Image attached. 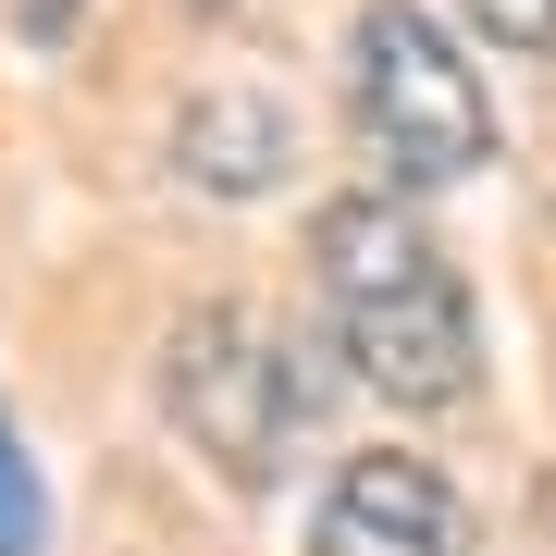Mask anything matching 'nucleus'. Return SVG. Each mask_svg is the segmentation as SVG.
Returning <instances> with one entry per match:
<instances>
[{"label": "nucleus", "mask_w": 556, "mask_h": 556, "mask_svg": "<svg viewBox=\"0 0 556 556\" xmlns=\"http://www.w3.org/2000/svg\"><path fill=\"white\" fill-rule=\"evenodd\" d=\"M321 309H334L346 371L396 408H457L482 383L470 285L433 248V223H408V199H334V223H321Z\"/></svg>", "instance_id": "1"}, {"label": "nucleus", "mask_w": 556, "mask_h": 556, "mask_svg": "<svg viewBox=\"0 0 556 556\" xmlns=\"http://www.w3.org/2000/svg\"><path fill=\"white\" fill-rule=\"evenodd\" d=\"M161 408H174V433L211 457L223 482H285L309 457V408H321V383H309V346L285 334V321H260V309H186L174 321V346H161Z\"/></svg>", "instance_id": "2"}, {"label": "nucleus", "mask_w": 556, "mask_h": 556, "mask_svg": "<svg viewBox=\"0 0 556 556\" xmlns=\"http://www.w3.org/2000/svg\"><path fill=\"white\" fill-rule=\"evenodd\" d=\"M346 112H358V149L383 161V199H433V186L482 174V149H495V100H482L470 50L420 0H371L358 13Z\"/></svg>", "instance_id": "3"}, {"label": "nucleus", "mask_w": 556, "mask_h": 556, "mask_svg": "<svg viewBox=\"0 0 556 556\" xmlns=\"http://www.w3.org/2000/svg\"><path fill=\"white\" fill-rule=\"evenodd\" d=\"M457 544H470V519H457L445 470H420L396 445L346 457L334 495H321V532H309V556H457Z\"/></svg>", "instance_id": "4"}, {"label": "nucleus", "mask_w": 556, "mask_h": 556, "mask_svg": "<svg viewBox=\"0 0 556 556\" xmlns=\"http://www.w3.org/2000/svg\"><path fill=\"white\" fill-rule=\"evenodd\" d=\"M298 112L273 100V87H199V100L174 112V174L199 186V199H273L285 174H298Z\"/></svg>", "instance_id": "5"}, {"label": "nucleus", "mask_w": 556, "mask_h": 556, "mask_svg": "<svg viewBox=\"0 0 556 556\" xmlns=\"http://www.w3.org/2000/svg\"><path fill=\"white\" fill-rule=\"evenodd\" d=\"M38 544H50V482H38V457H25L13 408H0V556H38Z\"/></svg>", "instance_id": "6"}, {"label": "nucleus", "mask_w": 556, "mask_h": 556, "mask_svg": "<svg viewBox=\"0 0 556 556\" xmlns=\"http://www.w3.org/2000/svg\"><path fill=\"white\" fill-rule=\"evenodd\" d=\"M495 50H556V0H457Z\"/></svg>", "instance_id": "7"}]
</instances>
